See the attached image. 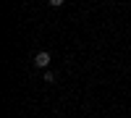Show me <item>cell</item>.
Listing matches in <instances>:
<instances>
[{"label":"cell","instance_id":"cell-1","mask_svg":"<svg viewBox=\"0 0 131 118\" xmlns=\"http://www.w3.org/2000/svg\"><path fill=\"white\" fill-rule=\"evenodd\" d=\"M34 66L37 68H47L50 66V52H45V50L37 52V55H34Z\"/></svg>","mask_w":131,"mask_h":118},{"label":"cell","instance_id":"cell-2","mask_svg":"<svg viewBox=\"0 0 131 118\" xmlns=\"http://www.w3.org/2000/svg\"><path fill=\"white\" fill-rule=\"evenodd\" d=\"M45 81L52 84V81H55V73H52V71H45Z\"/></svg>","mask_w":131,"mask_h":118},{"label":"cell","instance_id":"cell-3","mask_svg":"<svg viewBox=\"0 0 131 118\" xmlns=\"http://www.w3.org/2000/svg\"><path fill=\"white\" fill-rule=\"evenodd\" d=\"M47 3H50L52 8H58V5H63V3H66V0H47Z\"/></svg>","mask_w":131,"mask_h":118}]
</instances>
